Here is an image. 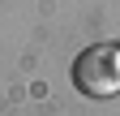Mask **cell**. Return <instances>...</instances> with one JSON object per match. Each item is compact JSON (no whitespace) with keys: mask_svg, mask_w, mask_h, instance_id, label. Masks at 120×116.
Masks as SVG:
<instances>
[{"mask_svg":"<svg viewBox=\"0 0 120 116\" xmlns=\"http://www.w3.org/2000/svg\"><path fill=\"white\" fill-rule=\"evenodd\" d=\"M73 86L86 99L120 95V43H90L73 60Z\"/></svg>","mask_w":120,"mask_h":116,"instance_id":"6da1fadb","label":"cell"}]
</instances>
